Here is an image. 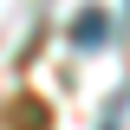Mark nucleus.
Here are the masks:
<instances>
[{"label":"nucleus","mask_w":130,"mask_h":130,"mask_svg":"<svg viewBox=\"0 0 130 130\" xmlns=\"http://www.w3.org/2000/svg\"><path fill=\"white\" fill-rule=\"evenodd\" d=\"M111 13H98V7H91V13H78V20H72V46H104V39H111Z\"/></svg>","instance_id":"f257e3e1"},{"label":"nucleus","mask_w":130,"mask_h":130,"mask_svg":"<svg viewBox=\"0 0 130 130\" xmlns=\"http://www.w3.org/2000/svg\"><path fill=\"white\" fill-rule=\"evenodd\" d=\"M104 130H124V104H111V111H104Z\"/></svg>","instance_id":"f03ea898"}]
</instances>
